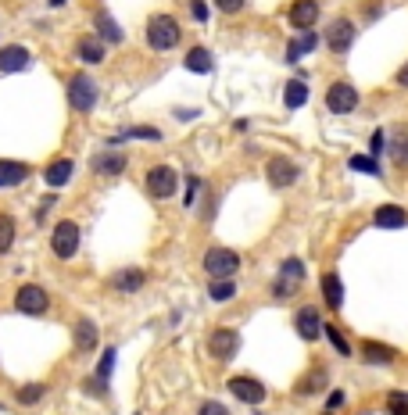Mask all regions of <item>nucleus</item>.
<instances>
[{
	"mask_svg": "<svg viewBox=\"0 0 408 415\" xmlns=\"http://www.w3.org/2000/svg\"><path fill=\"white\" fill-rule=\"evenodd\" d=\"M394 79H398V86H408V65H405V68H398V75H394Z\"/></svg>",
	"mask_w": 408,
	"mask_h": 415,
	"instance_id": "44",
	"label": "nucleus"
},
{
	"mask_svg": "<svg viewBox=\"0 0 408 415\" xmlns=\"http://www.w3.org/2000/svg\"><path fill=\"white\" fill-rule=\"evenodd\" d=\"M348 168H351V172H366V175H376V179H380V162H376V158H362V154H355L351 162H348Z\"/></svg>",
	"mask_w": 408,
	"mask_h": 415,
	"instance_id": "34",
	"label": "nucleus"
},
{
	"mask_svg": "<svg viewBox=\"0 0 408 415\" xmlns=\"http://www.w3.org/2000/svg\"><path fill=\"white\" fill-rule=\"evenodd\" d=\"M72 347H75V355H90V351H97L101 347V329L93 318H75V329H72Z\"/></svg>",
	"mask_w": 408,
	"mask_h": 415,
	"instance_id": "10",
	"label": "nucleus"
},
{
	"mask_svg": "<svg viewBox=\"0 0 408 415\" xmlns=\"http://www.w3.org/2000/svg\"><path fill=\"white\" fill-rule=\"evenodd\" d=\"M244 4H247V0H215V8H218V11H226V14H240Z\"/></svg>",
	"mask_w": 408,
	"mask_h": 415,
	"instance_id": "40",
	"label": "nucleus"
},
{
	"mask_svg": "<svg viewBox=\"0 0 408 415\" xmlns=\"http://www.w3.org/2000/svg\"><path fill=\"white\" fill-rule=\"evenodd\" d=\"M322 337H326L329 344H333V351H337V355H344V358H348V355H355V347L348 344V337H344V333H340L337 326H329V323H326V329H322Z\"/></svg>",
	"mask_w": 408,
	"mask_h": 415,
	"instance_id": "31",
	"label": "nucleus"
},
{
	"mask_svg": "<svg viewBox=\"0 0 408 415\" xmlns=\"http://www.w3.org/2000/svg\"><path fill=\"white\" fill-rule=\"evenodd\" d=\"M144 283H147V273H144V268H133V265L122 268V273H115V279H112V286H115L118 294H136Z\"/></svg>",
	"mask_w": 408,
	"mask_h": 415,
	"instance_id": "22",
	"label": "nucleus"
},
{
	"mask_svg": "<svg viewBox=\"0 0 408 415\" xmlns=\"http://www.w3.org/2000/svg\"><path fill=\"white\" fill-rule=\"evenodd\" d=\"M118 140H162V133L151 129V125H136V129H125Z\"/></svg>",
	"mask_w": 408,
	"mask_h": 415,
	"instance_id": "36",
	"label": "nucleus"
},
{
	"mask_svg": "<svg viewBox=\"0 0 408 415\" xmlns=\"http://www.w3.org/2000/svg\"><path fill=\"white\" fill-rule=\"evenodd\" d=\"M294 329H297V337L308 340V344H311V340H319V337H322V329H326L319 308H316V305L297 308V315H294Z\"/></svg>",
	"mask_w": 408,
	"mask_h": 415,
	"instance_id": "9",
	"label": "nucleus"
},
{
	"mask_svg": "<svg viewBox=\"0 0 408 415\" xmlns=\"http://www.w3.org/2000/svg\"><path fill=\"white\" fill-rule=\"evenodd\" d=\"M183 65L190 68L194 75H208L215 68V58H212V51H204V47H194V51H186Z\"/></svg>",
	"mask_w": 408,
	"mask_h": 415,
	"instance_id": "25",
	"label": "nucleus"
},
{
	"mask_svg": "<svg viewBox=\"0 0 408 415\" xmlns=\"http://www.w3.org/2000/svg\"><path fill=\"white\" fill-rule=\"evenodd\" d=\"M287 22H290V29L308 33V29L319 22V0H294L287 8Z\"/></svg>",
	"mask_w": 408,
	"mask_h": 415,
	"instance_id": "13",
	"label": "nucleus"
},
{
	"mask_svg": "<svg viewBox=\"0 0 408 415\" xmlns=\"http://www.w3.org/2000/svg\"><path fill=\"white\" fill-rule=\"evenodd\" d=\"M68 4V0H51V8H65Z\"/></svg>",
	"mask_w": 408,
	"mask_h": 415,
	"instance_id": "45",
	"label": "nucleus"
},
{
	"mask_svg": "<svg viewBox=\"0 0 408 415\" xmlns=\"http://www.w3.org/2000/svg\"><path fill=\"white\" fill-rule=\"evenodd\" d=\"M355 33H358L355 22H348V18H333V22H329V29H326V47H329L333 54H344V51H348V47L355 43Z\"/></svg>",
	"mask_w": 408,
	"mask_h": 415,
	"instance_id": "14",
	"label": "nucleus"
},
{
	"mask_svg": "<svg viewBox=\"0 0 408 415\" xmlns=\"http://www.w3.org/2000/svg\"><path fill=\"white\" fill-rule=\"evenodd\" d=\"M344 405V394L340 390H333V394H329V401H326V412H337Z\"/></svg>",
	"mask_w": 408,
	"mask_h": 415,
	"instance_id": "43",
	"label": "nucleus"
},
{
	"mask_svg": "<svg viewBox=\"0 0 408 415\" xmlns=\"http://www.w3.org/2000/svg\"><path fill=\"white\" fill-rule=\"evenodd\" d=\"M190 14L197 22H208V4H204V0H190Z\"/></svg>",
	"mask_w": 408,
	"mask_h": 415,
	"instance_id": "41",
	"label": "nucleus"
},
{
	"mask_svg": "<svg viewBox=\"0 0 408 415\" xmlns=\"http://www.w3.org/2000/svg\"><path fill=\"white\" fill-rule=\"evenodd\" d=\"M43 394H47L43 383H29V387H18V401H22V405H36Z\"/></svg>",
	"mask_w": 408,
	"mask_h": 415,
	"instance_id": "35",
	"label": "nucleus"
},
{
	"mask_svg": "<svg viewBox=\"0 0 408 415\" xmlns=\"http://www.w3.org/2000/svg\"><path fill=\"white\" fill-rule=\"evenodd\" d=\"M372 226L376 229H401V226H408V212L401 204H380L372 215Z\"/></svg>",
	"mask_w": 408,
	"mask_h": 415,
	"instance_id": "18",
	"label": "nucleus"
},
{
	"mask_svg": "<svg viewBox=\"0 0 408 415\" xmlns=\"http://www.w3.org/2000/svg\"><path fill=\"white\" fill-rule=\"evenodd\" d=\"M283 101H287V108H290V111L308 104V86H305V79H290L287 90H283Z\"/></svg>",
	"mask_w": 408,
	"mask_h": 415,
	"instance_id": "28",
	"label": "nucleus"
},
{
	"mask_svg": "<svg viewBox=\"0 0 408 415\" xmlns=\"http://www.w3.org/2000/svg\"><path fill=\"white\" fill-rule=\"evenodd\" d=\"M115 355H118V347H104V355L97 362V373L86 376V390L90 394H97V397L107 394V379H112V369H115Z\"/></svg>",
	"mask_w": 408,
	"mask_h": 415,
	"instance_id": "12",
	"label": "nucleus"
},
{
	"mask_svg": "<svg viewBox=\"0 0 408 415\" xmlns=\"http://www.w3.org/2000/svg\"><path fill=\"white\" fill-rule=\"evenodd\" d=\"M29 179V165L22 162H0V186H18Z\"/></svg>",
	"mask_w": 408,
	"mask_h": 415,
	"instance_id": "27",
	"label": "nucleus"
},
{
	"mask_svg": "<svg viewBox=\"0 0 408 415\" xmlns=\"http://www.w3.org/2000/svg\"><path fill=\"white\" fill-rule=\"evenodd\" d=\"M72 175H75V162H72V158H58V162L47 165L43 183L58 190V186H68V183H72Z\"/></svg>",
	"mask_w": 408,
	"mask_h": 415,
	"instance_id": "21",
	"label": "nucleus"
},
{
	"mask_svg": "<svg viewBox=\"0 0 408 415\" xmlns=\"http://www.w3.org/2000/svg\"><path fill=\"white\" fill-rule=\"evenodd\" d=\"M326 108L333 111V115H351L358 108V90L351 83H333L326 90Z\"/></svg>",
	"mask_w": 408,
	"mask_h": 415,
	"instance_id": "11",
	"label": "nucleus"
},
{
	"mask_svg": "<svg viewBox=\"0 0 408 415\" xmlns=\"http://www.w3.org/2000/svg\"><path fill=\"white\" fill-rule=\"evenodd\" d=\"M208 297L222 305V301L237 297V283H233V279H212V286H208Z\"/></svg>",
	"mask_w": 408,
	"mask_h": 415,
	"instance_id": "32",
	"label": "nucleus"
},
{
	"mask_svg": "<svg viewBox=\"0 0 408 415\" xmlns=\"http://www.w3.org/2000/svg\"><path fill=\"white\" fill-rule=\"evenodd\" d=\"M326 415H333V412H326Z\"/></svg>",
	"mask_w": 408,
	"mask_h": 415,
	"instance_id": "46",
	"label": "nucleus"
},
{
	"mask_svg": "<svg viewBox=\"0 0 408 415\" xmlns=\"http://www.w3.org/2000/svg\"><path fill=\"white\" fill-rule=\"evenodd\" d=\"M65 93H68L72 111H79V115H90L93 104H97V83L90 79V72H72Z\"/></svg>",
	"mask_w": 408,
	"mask_h": 415,
	"instance_id": "2",
	"label": "nucleus"
},
{
	"mask_svg": "<svg viewBox=\"0 0 408 415\" xmlns=\"http://www.w3.org/2000/svg\"><path fill=\"white\" fill-rule=\"evenodd\" d=\"M144 186H147V194L154 201H168V197H176V190H179V175L168 165H154L144 175Z\"/></svg>",
	"mask_w": 408,
	"mask_h": 415,
	"instance_id": "4",
	"label": "nucleus"
},
{
	"mask_svg": "<svg viewBox=\"0 0 408 415\" xmlns=\"http://www.w3.org/2000/svg\"><path fill=\"white\" fill-rule=\"evenodd\" d=\"M237 351H240V333H237V329L218 326V329L208 333V355H212L215 362H226V358L237 355Z\"/></svg>",
	"mask_w": 408,
	"mask_h": 415,
	"instance_id": "7",
	"label": "nucleus"
},
{
	"mask_svg": "<svg viewBox=\"0 0 408 415\" xmlns=\"http://www.w3.org/2000/svg\"><path fill=\"white\" fill-rule=\"evenodd\" d=\"M125 165H129V158H125L122 151H101L90 162V168L97 172V175H104V179H118V175L125 172Z\"/></svg>",
	"mask_w": 408,
	"mask_h": 415,
	"instance_id": "16",
	"label": "nucleus"
},
{
	"mask_svg": "<svg viewBox=\"0 0 408 415\" xmlns=\"http://www.w3.org/2000/svg\"><path fill=\"white\" fill-rule=\"evenodd\" d=\"M229 394L237 397V401H244V405H262L265 401V387H262V379H255V376H233L229 379Z\"/></svg>",
	"mask_w": 408,
	"mask_h": 415,
	"instance_id": "15",
	"label": "nucleus"
},
{
	"mask_svg": "<svg viewBox=\"0 0 408 415\" xmlns=\"http://www.w3.org/2000/svg\"><path fill=\"white\" fill-rule=\"evenodd\" d=\"M322 387H326V369H311L305 376V383H297V394H316Z\"/></svg>",
	"mask_w": 408,
	"mask_h": 415,
	"instance_id": "33",
	"label": "nucleus"
},
{
	"mask_svg": "<svg viewBox=\"0 0 408 415\" xmlns=\"http://www.w3.org/2000/svg\"><path fill=\"white\" fill-rule=\"evenodd\" d=\"M390 151H394V158H398V162H408V140H398Z\"/></svg>",
	"mask_w": 408,
	"mask_h": 415,
	"instance_id": "42",
	"label": "nucleus"
},
{
	"mask_svg": "<svg viewBox=\"0 0 408 415\" xmlns=\"http://www.w3.org/2000/svg\"><path fill=\"white\" fill-rule=\"evenodd\" d=\"M301 279H305V265L297 262V258H287L283 265H279V279L272 283V294L276 297H287V290H290V286H297Z\"/></svg>",
	"mask_w": 408,
	"mask_h": 415,
	"instance_id": "17",
	"label": "nucleus"
},
{
	"mask_svg": "<svg viewBox=\"0 0 408 415\" xmlns=\"http://www.w3.org/2000/svg\"><path fill=\"white\" fill-rule=\"evenodd\" d=\"M316 47H319V36H311V33H305V36H297L290 47H287V61H290V65H294V61L297 58H301V54H308V51H316Z\"/></svg>",
	"mask_w": 408,
	"mask_h": 415,
	"instance_id": "29",
	"label": "nucleus"
},
{
	"mask_svg": "<svg viewBox=\"0 0 408 415\" xmlns=\"http://www.w3.org/2000/svg\"><path fill=\"white\" fill-rule=\"evenodd\" d=\"M144 40H147L151 51H158V54L172 51V47L183 40V29L176 22V14H151L147 25H144Z\"/></svg>",
	"mask_w": 408,
	"mask_h": 415,
	"instance_id": "1",
	"label": "nucleus"
},
{
	"mask_svg": "<svg viewBox=\"0 0 408 415\" xmlns=\"http://www.w3.org/2000/svg\"><path fill=\"white\" fill-rule=\"evenodd\" d=\"M387 412L390 415H408V394H401V390H394L387 397Z\"/></svg>",
	"mask_w": 408,
	"mask_h": 415,
	"instance_id": "37",
	"label": "nucleus"
},
{
	"mask_svg": "<svg viewBox=\"0 0 408 415\" xmlns=\"http://www.w3.org/2000/svg\"><path fill=\"white\" fill-rule=\"evenodd\" d=\"M362 358L369 365H390L398 358V351L390 347V344H380V340H362Z\"/></svg>",
	"mask_w": 408,
	"mask_h": 415,
	"instance_id": "23",
	"label": "nucleus"
},
{
	"mask_svg": "<svg viewBox=\"0 0 408 415\" xmlns=\"http://www.w3.org/2000/svg\"><path fill=\"white\" fill-rule=\"evenodd\" d=\"M75 54H79L83 65H101V61H104V40H97V36H79V43H75Z\"/></svg>",
	"mask_w": 408,
	"mask_h": 415,
	"instance_id": "24",
	"label": "nucleus"
},
{
	"mask_svg": "<svg viewBox=\"0 0 408 415\" xmlns=\"http://www.w3.org/2000/svg\"><path fill=\"white\" fill-rule=\"evenodd\" d=\"M265 179H269V186H276V190L294 186L297 183V165L290 162L287 154H272L269 165H265Z\"/></svg>",
	"mask_w": 408,
	"mask_h": 415,
	"instance_id": "8",
	"label": "nucleus"
},
{
	"mask_svg": "<svg viewBox=\"0 0 408 415\" xmlns=\"http://www.w3.org/2000/svg\"><path fill=\"white\" fill-rule=\"evenodd\" d=\"M14 236H18V226H14V218L0 212V254H8L14 247Z\"/></svg>",
	"mask_w": 408,
	"mask_h": 415,
	"instance_id": "30",
	"label": "nucleus"
},
{
	"mask_svg": "<svg viewBox=\"0 0 408 415\" xmlns=\"http://www.w3.org/2000/svg\"><path fill=\"white\" fill-rule=\"evenodd\" d=\"M29 68V51L22 43H8V47H0V72L4 75H14V72H22Z\"/></svg>",
	"mask_w": 408,
	"mask_h": 415,
	"instance_id": "19",
	"label": "nucleus"
},
{
	"mask_svg": "<svg viewBox=\"0 0 408 415\" xmlns=\"http://www.w3.org/2000/svg\"><path fill=\"white\" fill-rule=\"evenodd\" d=\"M322 301H326V308H333V312L344 305V286H340L337 273H326L322 276Z\"/></svg>",
	"mask_w": 408,
	"mask_h": 415,
	"instance_id": "26",
	"label": "nucleus"
},
{
	"mask_svg": "<svg viewBox=\"0 0 408 415\" xmlns=\"http://www.w3.org/2000/svg\"><path fill=\"white\" fill-rule=\"evenodd\" d=\"M204 273H208L212 279H233L237 276V268H240V254L237 251H229V247H212V251H204Z\"/></svg>",
	"mask_w": 408,
	"mask_h": 415,
	"instance_id": "3",
	"label": "nucleus"
},
{
	"mask_svg": "<svg viewBox=\"0 0 408 415\" xmlns=\"http://www.w3.org/2000/svg\"><path fill=\"white\" fill-rule=\"evenodd\" d=\"M51 251L58 258H75V251H79V226H75L72 218H61L54 233H51Z\"/></svg>",
	"mask_w": 408,
	"mask_h": 415,
	"instance_id": "6",
	"label": "nucleus"
},
{
	"mask_svg": "<svg viewBox=\"0 0 408 415\" xmlns=\"http://www.w3.org/2000/svg\"><path fill=\"white\" fill-rule=\"evenodd\" d=\"M197 415H233L222 401H201V408H197Z\"/></svg>",
	"mask_w": 408,
	"mask_h": 415,
	"instance_id": "38",
	"label": "nucleus"
},
{
	"mask_svg": "<svg viewBox=\"0 0 408 415\" xmlns=\"http://www.w3.org/2000/svg\"><path fill=\"white\" fill-rule=\"evenodd\" d=\"M383 143H387L383 129H376V133L369 136V154H372V158H380V154H383Z\"/></svg>",
	"mask_w": 408,
	"mask_h": 415,
	"instance_id": "39",
	"label": "nucleus"
},
{
	"mask_svg": "<svg viewBox=\"0 0 408 415\" xmlns=\"http://www.w3.org/2000/svg\"><path fill=\"white\" fill-rule=\"evenodd\" d=\"M93 36L104 40V43H122V40H125L122 25H118L107 11H97V14H93Z\"/></svg>",
	"mask_w": 408,
	"mask_h": 415,
	"instance_id": "20",
	"label": "nucleus"
},
{
	"mask_svg": "<svg viewBox=\"0 0 408 415\" xmlns=\"http://www.w3.org/2000/svg\"><path fill=\"white\" fill-rule=\"evenodd\" d=\"M14 308L22 315H47L51 294H47L40 283H25V286H18V294H14Z\"/></svg>",
	"mask_w": 408,
	"mask_h": 415,
	"instance_id": "5",
	"label": "nucleus"
}]
</instances>
